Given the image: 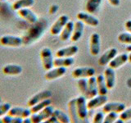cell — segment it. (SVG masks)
Segmentation results:
<instances>
[{"instance_id":"cell-1","label":"cell","mask_w":131,"mask_h":123,"mask_svg":"<svg viewBox=\"0 0 131 123\" xmlns=\"http://www.w3.org/2000/svg\"><path fill=\"white\" fill-rule=\"evenodd\" d=\"M47 26L48 22L44 18L39 19L36 23L32 24L22 36L23 45L28 46V45H30L39 40L43 35Z\"/></svg>"},{"instance_id":"cell-2","label":"cell","mask_w":131,"mask_h":123,"mask_svg":"<svg viewBox=\"0 0 131 123\" xmlns=\"http://www.w3.org/2000/svg\"><path fill=\"white\" fill-rule=\"evenodd\" d=\"M39 57L42 66L45 71H49L53 67V56L52 50L48 47H44L39 52Z\"/></svg>"},{"instance_id":"cell-3","label":"cell","mask_w":131,"mask_h":123,"mask_svg":"<svg viewBox=\"0 0 131 123\" xmlns=\"http://www.w3.org/2000/svg\"><path fill=\"white\" fill-rule=\"evenodd\" d=\"M76 98H72L68 102V114L71 123H90L89 118L84 119L80 117L76 111Z\"/></svg>"},{"instance_id":"cell-4","label":"cell","mask_w":131,"mask_h":123,"mask_svg":"<svg viewBox=\"0 0 131 123\" xmlns=\"http://www.w3.org/2000/svg\"><path fill=\"white\" fill-rule=\"evenodd\" d=\"M0 44L8 48H19L23 45L22 37L5 35L0 37Z\"/></svg>"},{"instance_id":"cell-5","label":"cell","mask_w":131,"mask_h":123,"mask_svg":"<svg viewBox=\"0 0 131 123\" xmlns=\"http://www.w3.org/2000/svg\"><path fill=\"white\" fill-rule=\"evenodd\" d=\"M54 110L55 109L53 108L52 106L49 105L44 109L41 110L40 112L35 113V114H31L30 120L32 123H41L48 120V119H49L50 117H52Z\"/></svg>"},{"instance_id":"cell-6","label":"cell","mask_w":131,"mask_h":123,"mask_svg":"<svg viewBox=\"0 0 131 123\" xmlns=\"http://www.w3.org/2000/svg\"><path fill=\"white\" fill-rule=\"evenodd\" d=\"M69 22V17L67 15H61L56 20L50 27V33L52 35H58L61 34L66 25Z\"/></svg>"},{"instance_id":"cell-7","label":"cell","mask_w":131,"mask_h":123,"mask_svg":"<svg viewBox=\"0 0 131 123\" xmlns=\"http://www.w3.org/2000/svg\"><path fill=\"white\" fill-rule=\"evenodd\" d=\"M52 97V92L50 90L48 89H44L42 91H39V93L35 94V95H33L30 99L27 102V105L28 107H33L34 105L39 104V102H42L43 100H46L48 98H50Z\"/></svg>"},{"instance_id":"cell-8","label":"cell","mask_w":131,"mask_h":123,"mask_svg":"<svg viewBox=\"0 0 131 123\" xmlns=\"http://www.w3.org/2000/svg\"><path fill=\"white\" fill-rule=\"evenodd\" d=\"M101 49L100 35L97 33H93L89 39V51L92 56H97Z\"/></svg>"},{"instance_id":"cell-9","label":"cell","mask_w":131,"mask_h":123,"mask_svg":"<svg viewBox=\"0 0 131 123\" xmlns=\"http://www.w3.org/2000/svg\"><path fill=\"white\" fill-rule=\"evenodd\" d=\"M94 74H95V69L90 67H85L75 68L72 71L71 76L75 79H80V78H89L94 76Z\"/></svg>"},{"instance_id":"cell-10","label":"cell","mask_w":131,"mask_h":123,"mask_svg":"<svg viewBox=\"0 0 131 123\" xmlns=\"http://www.w3.org/2000/svg\"><path fill=\"white\" fill-rule=\"evenodd\" d=\"M76 98V111L80 117L84 119H87L88 117V107L86 98L83 95L78 96Z\"/></svg>"},{"instance_id":"cell-11","label":"cell","mask_w":131,"mask_h":123,"mask_svg":"<svg viewBox=\"0 0 131 123\" xmlns=\"http://www.w3.org/2000/svg\"><path fill=\"white\" fill-rule=\"evenodd\" d=\"M76 17L78 20L82 22L84 24H86L92 27H96L98 26V24H99V20H98L97 17H95L93 15L90 13H87V12H80L79 13L77 14Z\"/></svg>"},{"instance_id":"cell-12","label":"cell","mask_w":131,"mask_h":123,"mask_svg":"<svg viewBox=\"0 0 131 123\" xmlns=\"http://www.w3.org/2000/svg\"><path fill=\"white\" fill-rule=\"evenodd\" d=\"M18 16L20 18L26 20L29 24H35L39 20V17L34 12L30 10V8H24V9H20L16 12Z\"/></svg>"},{"instance_id":"cell-13","label":"cell","mask_w":131,"mask_h":123,"mask_svg":"<svg viewBox=\"0 0 131 123\" xmlns=\"http://www.w3.org/2000/svg\"><path fill=\"white\" fill-rule=\"evenodd\" d=\"M125 104L122 102H106L105 105L102 107V112L108 113V112H116V113H121L125 110Z\"/></svg>"},{"instance_id":"cell-14","label":"cell","mask_w":131,"mask_h":123,"mask_svg":"<svg viewBox=\"0 0 131 123\" xmlns=\"http://www.w3.org/2000/svg\"><path fill=\"white\" fill-rule=\"evenodd\" d=\"M108 98L106 95H97L92 98H90L89 102H87V107L89 110L96 109L97 108H100L101 106L105 105L107 102Z\"/></svg>"},{"instance_id":"cell-15","label":"cell","mask_w":131,"mask_h":123,"mask_svg":"<svg viewBox=\"0 0 131 123\" xmlns=\"http://www.w3.org/2000/svg\"><path fill=\"white\" fill-rule=\"evenodd\" d=\"M23 69L21 66L18 64H14V63H10L5 65L2 69L3 74L5 76H19L20 74H21Z\"/></svg>"},{"instance_id":"cell-16","label":"cell","mask_w":131,"mask_h":123,"mask_svg":"<svg viewBox=\"0 0 131 123\" xmlns=\"http://www.w3.org/2000/svg\"><path fill=\"white\" fill-rule=\"evenodd\" d=\"M66 72H67V68L66 67H55L52 68L49 71H47L46 74L44 75V78L46 80H56L57 78H60L61 76H63Z\"/></svg>"},{"instance_id":"cell-17","label":"cell","mask_w":131,"mask_h":123,"mask_svg":"<svg viewBox=\"0 0 131 123\" xmlns=\"http://www.w3.org/2000/svg\"><path fill=\"white\" fill-rule=\"evenodd\" d=\"M117 49L116 48H112L106 50L98 59V64L102 67H104L106 64H109L110 61L117 55Z\"/></svg>"},{"instance_id":"cell-18","label":"cell","mask_w":131,"mask_h":123,"mask_svg":"<svg viewBox=\"0 0 131 123\" xmlns=\"http://www.w3.org/2000/svg\"><path fill=\"white\" fill-rule=\"evenodd\" d=\"M78 51H79V48L77 46L71 45L69 47L58 49L56 52L55 56L56 57H72L76 54Z\"/></svg>"},{"instance_id":"cell-19","label":"cell","mask_w":131,"mask_h":123,"mask_svg":"<svg viewBox=\"0 0 131 123\" xmlns=\"http://www.w3.org/2000/svg\"><path fill=\"white\" fill-rule=\"evenodd\" d=\"M7 114L14 117H20L25 119V118L30 117L32 113L30 112V109L20 108V107H13V108H12L10 109Z\"/></svg>"},{"instance_id":"cell-20","label":"cell","mask_w":131,"mask_h":123,"mask_svg":"<svg viewBox=\"0 0 131 123\" xmlns=\"http://www.w3.org/2000/svg\"><path fill=\"white\" fill-rule=\"evenodd\" d=\"M127 61H129V55L127 53H121V54L116 56L110 61L109 67L112 69H117L121 66H123Z\"/></svg>"},{"instance_id":"cell-21","label":"cell","mask_w":131,"mask_h":123,"mask_svg":"<svg viewBox=\"0 0 131 123\" xmlns=\"http://www.w3.org/2000/svg\"><path fill=\"white\" fill-rule=\"evenodd\" d=\"M104 78L106 81V87L108 89H112L114 88L116 84V74H115L114 69L107 67L104 71Z\"/></svg>"},{"instance_id":"cell-22","label":"cell","mask_w":131,"mask_h":123,"mask_svg":"<svg viewBox=\"0 0 131 123\" xmlns=\"http://www.w3.org/2000/svg\"><path fill=\"white\" fill-rule=\"evenodd\" d=\"M84 33V23L80 20H77L75 22L74 26V30L72 35L71 37V40L73 42H77L80 39V38L83 36Z\"/></svg>"},{"instance_id":"cell-23","label":"cell","mask_w":131,"mask_h":123,"mask_svg":"<svg viewBox=\"0 0 131 123\" xmlns=\"http://www.w3.org/2000/svg\"><path fill=\"white\" fill-rule=\"evenodd\" d=\"M74 26H75V23L71 22V20H69L67 22V24L65 26L60 34V39L61 41L65 42V41H67L68 39H71L74 30Z\"/></svg>"},{"instance_id":"cell-24","label":"cell","mask_w":131,"mask_h":123,"mask_svg":"<svg viewBox=\"0 0 131 123\" xmlns=\"http://www.w3.org/2000/svg\"><path fill=\"white\" fill-rule=\"evenodd\" d=\"M35 0H16L12 4V8L13 11L17 12L24 8H30L34 6Z\"/></svg>"},{"instance_id":"cell-25","label":"cell","mask_w":131,"mask_h":123,"mask_svg":"<svg viewBox=\"0 0 131 123\" xmlns=\"http://www.w3.org/2000/svg\"><path fill=\"white\" fill-rule=\"evenodd\" d=\"M75 63V60L72 57H56L53 61V67H70Z\"/></svg>"},{"instance_id":"cell-26","label":"cell","mask_w":131,"mask_h":123,"mask_svg":"<svg viewBox=\"0 0 131 123\" xmlns=\"http://www.w3.org/2000/svg\"><path fill=\"white\" fill-rule=\"evenodd\" d=\"M88 86H89V98L97 96L98 94L97 85V79L96 77L92 76L88 79Z\"/></svg>"},{"instance_id":"cell-27","label":"cell","mask_w":131,"mask_h":123,"mask_svg":"<svg viewBox=\"0 0 131 123\" xmlns=\"http://www.w3.org/2000/svg\"><path fill=\"white\" fill-rule=\"evenodd\" d=\"M96 79H97L98 94H99V95H106V94L108 92V88L106 87L104 76L98 75L96 77Z\"/></svg>"},{"instance_id":"cell-28","label":"cell","mask_w":131,"mask_h":123,"mask_svg":"<svg viewBox=\"0 0 131 123\" xmlns=\"http://www.w3.org/2000/svg\"><path fill=\"white\" fill-rule=\"evenodd\" d=\"M101 3L102 0H88V2L86 3L85 9L88 13H96L101 5Z\"/></svg>"},{"instance_id":"cell-29","label":"cell","mask_w":131,"mask_h":123,"mask_svg":"<svg viewBox=\"0 0 131 123\" xmlns=\"http://www.w3.org/2000/svg\"><path fill=\"white\" fill-rule=\"evenodd\" d=\"M52 117H54L57 119V121L60 123H71L69 114H67L61 110L55 109L54 112H53Z\"/></svg>"},{"instance_id":"cell-30","label":"cell","mask_w":131,"mask_h":123,"mask_svg":"<svg viewBox=\"0 0 131 123\" xmlns=\"http://www.w3.org/2000/svg\"><path fill=\"white\" fill-rule=\"evenodd\" d=\"M77 86L78 89H80L82 95L84 96L86 98H89V86H88V80L84 78H80L77 81Z\"/></svg>"},{"instance_id":"cell-31","label":"cell","mask_w":131,"mask_h":123,"mask_svg":"<svg viewBox=\"0 0 131 123\" xmlns=\"http://www.w3.org/2000/svg\"><path fill=\"white\" fill-rule=\"evenodd\" d=\"M51 104H52V100L50 99V98H48V99H46V100H43L42 102H39V104L34 105L33 107H31L30 109L31 113L35 114V113L40 112L41 110L44 109L45 108H47L48 106L51 105Z\"/></svg>"},{"instance_id":"cell-32","label":"cell","mask_w":131,"mask_h":123,"mask_svg":"<svg viewBox=\"0 0 131 123\" xmlns=\"http://www.w3.org/2000/svg\"><path fill=\"white\" fill-rule=\"evenodd\" d=\"M117 39L120 43L125 44H130L131 45V34L130 33H121L118 35Z\"/></svg>"},{"instance_id":"cell-33","label":"cell","mask_w":131,"mask_h":123,"mask_svg":"<svg viewBox=\"0 0 131 123\" xmlns=\"http://www.w3.org/2000/svg\"><path fill=\"white\" fill-rule=\"evenodd\" d=\"M11 108L12 105L9 102H2L0 104V118H2L5 115H7Z\"/></svg>"},{"instance_id":"cell-34","label":"cell","mask_w":131,"mask_h":123,"mask_svg":"<svg viewBox=\"0 0 131 123\" xmlns=\"http://www.w3.org/2000/svg\"><path fill=\"white\" fill-rule=\"evenodd\" d=\"M118 118V113L116 112H108L106 116L104 117L103 123H114Z\"/></svg>"},{"instance_id":"cell-35","label":"cell","mask_w":131,"mask_h":123,"mask_svg":"<svg viewBox=\"0 0 131 123\" xmlns=\"http://www.w3.org/2000/svg\"><path fill=\"white\" fill-rule=\"evenodd\" d=\"M120 118L124 121L131 120V108L125 109L124 112H122L120 114Z\"/></svg>"},{"instance_id":"cell-36","label":"cell","mask_w":131,"mask_h":123,"mask_svg":"<svg viewBox=\"0 0 131 123\" xmlns=\"http://www.w3.org/2000/svg\"><path fill=\"white\" fill-rule=\"evenodd\" d=\"M103 119H104V112H97L94 115L93 119V123H103Z\"/></svg>"},{"instance_id":"cell-37","label":"cell","mask_w":131,"mask_h":123,"mask_svg":"<svg viewBox=\"0 0 131 123\" xmlns=\"http://www.w3.org/2000/svg\"><path fill=\"white\" fill-rule=\"evenodd\" d=\"M58 6L57 5V4H52V5H51L50 7H49V9H48V12L49 14H55L56 12L58 11Z\"/></svg>"},{"instance_id":"cell-38","label":"cell","mask_w":131,"mask_h":123,"mask_svg":"<svg viewBox=\"0 0 131 123\" xmlns=\"http://www.w3.org/2000/svg\"><path fill=\"white\" fill-rule=\"evenodd\" d=\"M2 121L3 123H12V117L10 116V115H5L4 117H3L2 118Z\"/></svg>"},{"instance_id":"cell-39","label":"cell","mask_w":131,"mask_h":123,"mask_svg":"<svg viewBox=\"0 0 131 123\" xmlns=\"http://www.w3.org/2000/svg\"><path fill=\"white\" fill-rule=\"evenodd\" d=\"M125 28L127 31L131 34V20H128L125 22Z\"/></svg>"},{"instance_id":"cell-40","label":"cell","mask_w":131,"mask_h":123,"mask_svg":"<svg viewBox=\"0 0 131 123\" xmlns=\"http://www.w3.org/2000/svg\"><path fill=\"white\" fill-rule=\"evenodd\" d=\"M108 2H109V3H110L112 6L117 7V6L120 5L121 0H108Z\"/></svg>"},{"instance_id":"cell-41","label":"cell","mask_w":131,"mask_h":123,"mask_svg":"<svg viewBox=\"0 0 131 123\" xmlns=\"http://www.w3.org/2000/svg\"><path fill=\"white\" fill-rule=\"evenodd\" d=\"M41 123H60V122L57 121V119L54 117H50L49 119H48V120L44 121L41 122Z\"/></svg>"},{"instance_id":"cell-42","label":"cell","mask_w":131,"mask_h":123,"mask_svg":"<svg viewBox=\"0 0 131 123\" xmlns=\"http://www.w3.org/2000/svg\"><path fill=\"white\" fill-rule=\"evenodd\" d=\"M23 118H20V117H12V123H22L23 122Z\"/></svg>"},{"instance_id":"cell-43","label":"cell","mask_w":131,"mask_h":123,"mask_svg":"<svg viewBox=\"0 0 131 123\" xmlns=\"http://www.w3.org/2000/svg\"><path fill=\"white\" fill-rule=\"evenodd\" d=\"M22 123H32L31 120H30V117H28V118H25L23 120Z\"/></svg>"},{"instance_id":"cell-44","label":"cell","mask_w":131,"mask_h":123,"mask_svg":"<svg viewBox=\"0 0 131 123\" xmlns=\"http://www.w3.org/2000/svg\"><path fill=\"white\" fill-rule=\"evenodd\" d=\"M114 123H124V121L123 120H121V118H119V119H117V120L115 121Z\"/></svg>"},{"instance_id":"cell-45","label":"cell","mask_w":131,"mask_h":123,"mask_svg":"<svg viewBox=\"0 0 131 123\" xmlns=\"http://www.w3.org/2000/svg\"><path fill=\"white\" fill-rule=\"evenodd\" d=\"M129 61L131 63V52H130V53L129 54Z\"/></svg>"},{"instance_id":"cell-46","label":"cell","mask_w":131,"mask_h":123,"mask_svg":"<svg viewBox=\"0 0 131 123\" xmlns=\"http://www.w3.org/2000/svg\"><path fill=\"white\" fill-rule=\"evenodd\" d=\"M2 104V98H0V104Z\"/></svg>"},{"instance_id":"cell-47","label":"cell","mask_w":131,"mask_h":123,"mask_svg":"<svg viewBox=\"0 0 131 123\" xmlns=\"http://www.w3.org/2000/svg\"><path fill=\"white\" fill-rule=\"evenodd\" d=\"M0 123H3V121H2V119H1V118H0Z\"/></svg>"},{"instance_id":"cell-48","label":"cell","mask_w":131,"mask_h":123,"mask_svg":"<svg viewBox=\"0 0 131 123\" xmlns=\"http://www.w3.org/2000/svg\"><path fill=\"white\" fill-rule=\"evenodd\" d=\"M0 1H4V0H0Z\"/></svg>"}]
</instances>
